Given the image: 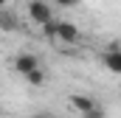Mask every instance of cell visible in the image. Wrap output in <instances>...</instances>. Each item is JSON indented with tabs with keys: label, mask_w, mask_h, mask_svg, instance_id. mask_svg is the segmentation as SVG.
<instances>
[{
	"label": "cell",
	"mask_w": 121,
	"mask_h": 118,
	"mask_svg": "<svg viewBox=\"0 0 121 118\" xmlns=\"http://www.w3.org/2000/svg\"><path fill=\"white\" fill-rule=\"evenodd\" d=\"M28 17H31V23L45 25V23L54 20V8H51V3H45V0H28Z\"/></svg>",
	"instance_id": "obj_1"
},
{
	"label": "cell",
	"mask_w": 121,
	"mask_h": 118,
	"mask_svg": "<svg viewBox=\"0 0 121 118\" xmlns=\"http://www.w3.org/2000/svg\"><path fill=\"white\" fill-rule=\"evenodd\" d=\"M101 65H104L110 73L121 76V48H118V45H110V48L101 54Z\"/></svg>",
	"instance_id": "obj_2"
},
{
	"label": "cell",
	"mask_w": 121,
	"mask_h": 118,
	"mask_svg": "<svg viewBox=\"0 0 121 118\" xmlns=\"http://www.w3.org/2000/svg\"><path fill=\"white\" fill-rule=\"evenodd\" d=\"M37 67H39V59L34 56V54H28V51H26V54H17V59H14V70L23 73V79L28 76L31 70H37Z\"/></svg>",
	"instance_id": "obj_3"
},
{
	"label": "cell",
	"mask_w": 121,
	"mask_h": 118,
	"mask_svg": "<svg viewBox=\"0 0 121 118\" xmlns=\"http://www.w3.org/2000/svg\"><path fill=\"white\" fill-rule=\"evenodd\" d=\"M68 101H70V104H73V110H79V113H90L93 107H99V101H96L93 96H82V93H73Z\"/></svg>",
	"instance_id": "obj_4"
},
{
	"label": "cell",
	"mask_w": 121,
	"mask_h": 118,
	"mask_svg": "<svg viewBox=\"0 0 121 118\" xmlns=\"http://www.w3.org/2000/svg\"><path fill=\"white\" fill-rule=\"evenodd\" d=\"M79 37H82V31L76 28L73 23H59V42H68V45H73V42H79Z\"/></svg>",
	"instance_id": "obj_5"
},
{
	"label": "cell",
	"mask_w": 121,
	"mask_h": 118,
	"mask_svg": "<svg viewBox=\"0 0 121 118\" xmlns=\"http://www.w3.org/2000/svg\"><path fill=\"white\" fill-rule=\"evenodd\" d=\"M26 82H28L31 87H42V84H45V70H42V67H37V70H31L28 76H26Z\"/></svg>",
	"instance_id": "obj_6"
},
{
	"label": "cell",
	"mask_w": 121,
	"mask_h": 118,
	"mask_svg": "<svg viewBox=\"0 0 121 118\" xmlns=\"http://www.w3.org/2000/svg\"><path fill=\"white\" fill-rule=\"evenodd\" d=\"M42 28V37H48V39H56L59 37V23L56 20H51V23H45V25H39Z\"/></svg>",
	"instance_id": "obj_7"
},
{
	"label": "cell",
	"mask_w": 121,
	"mask_h": 118,
	"mask_svg": "<svg viewBox=\"0 0 121 118\" xmlns=\"http://www.w3.org/2000/svg\"><path fill=\"white\" fill-rule=\"evenodd\" d=\"M0 25H3V31H11V28H14V17H11V11H3V14H0Z\"/></svg>",
	"instance_id": "obj_8"
},
{
	"label": "cell",
	"mask_w": 121,
	"mask_h": 118,
	"mask_svg": "<svg viewBox=\"0 0 121 118\" xmlns=\"http://www.w3.org/2000/svg\"><path fill=\"white\" fill-rule=\"evenodd\" d=\"M82 118H104V110L101 107H93L90 113H82Z\"/></svg>",
	"instance_id": "obj_9"
},
{
	"label": "cell",
	"mask_w": 121,
	"mask_h": 118,
	"mask_svg": "<svg viewBox=\"0 0 121 118\" xmlns=\"http://www.w3.org/2000/svg\"><path fill=\"white\" fill-rule=\"evenodd\" d=\"M59 8H73V6H79V0H54Z\"/></svg>",
	"instance_id": "obj_10"
},
{
	"label": "cell",
	"mask_w": 121,
	"mask_h": 118,
	"mask_svg": "<svg viewBox=\"0 0 121 118\" xmlns=\"http://www.w3.org/2000/svg\"><path fill=\"white\" fill-rule=\"evenodd\" d=\"M6 3H9V0H0V6H3V8H6Z\"/></svg>",
	"instance_id": "obj_11"
},
{
	"label": "cell",
	"mask_w": 121,
	"mask_h": 118,
	"mask_svg": "<svg viewBox=\"0 0 121 118\" xmlns=\"http://www.w3.org/2000/svg\"><path fill=\"white\" fill-rule=\"evenodd\" d=\"M34 118H51V115H34Z\"/></svg>",
	"instance_id": "obj_12"
}]
</instances>
